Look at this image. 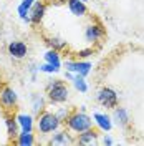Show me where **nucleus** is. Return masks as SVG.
<instances>
[{"label": "nucleus", "mask_w": 144, "mask_h": 146, "mask_svg": "<svg viewBox=\"0 0 144 146\" xmlns=\"http://www.w3.org/2000/svg\"><path fill=\"white\" fill-rule=\"evenodd\" d=\"M65 126L70 133H81L88 128H93V118L86 115V111H71L65 119Z\"/></svg>", "instance_id": "nucleus-1"}, {"label": "nucleus", "mask_w": 144, "mask_h": 146, "mask_svg": "<svg viewBox=\"0 0 144 146\" xmlns=\"http://www.w3.org/2000/svg\"><path fill=\"white\" fill-rule=\"evenodd\" d=\"M61 121H60V118L55 115V113H52V111H42L40 115H38V119H36V131L40 133V135H52V133H55L56 129H60L61 128Z\"/></svg>", "instance_id": "nucleus-2"}, {"label": "nucleus", "mask_w": 144, "mask_h": 146, "mask_svg": "<svg viewBox=\"0 0 144 146\" xmlns=\"http://www.w3.org/2000/svg\"><path fill=\"white\" fill-rule=\"evenodd\" d=\"M70 91L63 80H52L46 85V98L52 105H61L68 100Z\"/></svg>", "instance_id": "nucleus-3"}, {"label": "nucleus", "mask_w": 144, "mask_h": 146, "mask_svg": "<svg viewBox=\"0 0 144 146\" xmlns=\"http://www.w3.org/2000/svg\"><path fill=\"white\" fill-rule=\"evenodd\" d=\"M96 101L103 108L113 110L114 106H118V93L116 90H113L111 86H103L96 95Z\"/></svg>", "instance_id": "nucleus-4"}, {"label": "nucleus", "mask_w": 144, "mask_h": 146, "mask_svg": "<svg viewBox=\"0 0 144 146\" xmlns=\"http://www.w3.org/2000/svg\"><path fill=\"white\" fill-rule=\"evenodd\" d=\"M61 65H63L68 72L75 73V75H81L85 78L90 75L91 68H93L91 62H88V60H65Z\"/></svg>", "instance_id": "nucleus-5"}, {"label": "nucleus", "mask_w": 144, "mask_h": 146, "mask_svg": "<svg viewBox=\"0 0 144 146\" xmlns=\"http://www.w3.org/2000/svg\"><path fill=\"white\" fill-rule=\"evenodd\" d=\"M0 103H2V106L5 110L15 108L17 103H18L17 91L13 90V88H10V86H3V88L0 90Z\"/></svg>", "instance_id": "nucleus-6"}, {"label": "nucleus", "mask_w": 144, "mask_h": 146, "mask_svg": "<svg viewBox=\"0 0 144 146\" xmlns=\"http://www.w3.org/2000/svg\"><path fill=\"white\" fill-rule=\"evenodd\" d=\"M103 36H104V28H103L101 23L93 22L90 25H86V28H85V40L88 43H96Z\"/></svg>", "instance_id": "nucleus-7"}, {"label": "nucleus", "mask_w": 144, "mask_h": 146, "mask_svg": "<svg viewBox=\"0 0 144 146\" xmlns=\"http://www.w3.org/2000/svg\"><path fill=\"white\" fill-rule=\"evenodd\" d=\"M7 52H9V55L12 58H15V60H23L28 55V46H27V43L22 42V40H13V42L9 43Z\"/></svg>", "instance_id": "nucleus-8"}, {"label": "nucleus", "mask_w": 144, "mask_h": 146, "mask_svg": "<svg viewBox=\"0 0 144 146\" xmlns=\"http://www.w3.org/2000/svg\"><path fill=\"white\" fill-rule=\"evenodd\" d=\"M75 139L71 138L68 129H56L53 133V136L48 139V145L52 146H65V145H73Z\"/></svg>", "instance_id": "nucleus-9"}, {"label": "nucleus", "mask_w": 144, "mask_h": 146, "mask_svg": "<svg viewBox=\"0 0 144 146\" xmlns=\"http://www.w3.org/2000/svg\"><path fill=\"white\" fill-rule=\"evenodd\" d=\"M45 13H46V5L43 2H38V0H36L35 3L32 5V9H30V13H28L30 23H32V25H40L42 20H43V17H45Z\"/></svg>", "instance_id": "nucleus-10"}, {"label": "nucleus", "mask_w": 144, "mask_h": 146, "mask_svg": "<svg viewBox=\"0 0 144 146\" xmlns=\"http://www.w3.org/2000/svg\"><path fill=\"white\" fill-rule=\"evenodd\" d=\"M93 123H94L103 133H109V131L113 129V119H111V116L106 115V113H99V111L93 113Z\"/></svg>", "instance_id": "nucleus-11"}, {"label": "nucleus", "mask_w": 144, "mask_h": 146, "mask_svg": "<svg viewBox=\"0 0 144 146\" xmlns=\"http://www.w3.org/2000/svg\"><path fill=\"white\" fill-rule=\"evenodd\" d=\"M111 119H113V123H116L118 126H121V128H126L127 125H129V121H131L127 110L123 108V106H114V108H113Z\"/></svg>", "instance_id": "nucleus-12"}, {"label": "nucleus", "mask_w": 144, "mask_h": 146, "mask_svg": "<svg viewBox=\"0 0 144 146\" xmlns=\"http://www.w3.org/2000/svg\"><path fill=\"white\" fill-rule=\"evenodd\" d=\"M75 143H78V145H96L98 143V131H94L93 128H88V129H85V131H81L78 133V138L75 139Z\"/></svg>", "instance_id": "nucleus-13"}, {"label": "nucleus", "mask_w": 144, "mask_h": 146, "mask_svg": "<svg viewBox=\"0 0 144 146\" xmlns=\"http://www.w3.org/2000/svg\"><path fill=\"white\" fill-rule=\"evenodd\" d=\"M15 118H17L18 126H20V131H33V128H35L33 115H30V113H18Z\"/></svg>", "instance_id": "nucleus-14"}, {"label": "nucleus", "mask_w": 144, "mask_h": 146, "mask_svg": "<svg viewBox=\"0 0 144 146\" xmlns=\"http://www.w3.org/2000/svg\"><path fill=\"white\" fill-rule=\"evenodd\" d=\"M66 3H68V10L71 12L75 17H85L88 13L86 2H81V0H66Z\"/></svg>", "instance_id": "nucleus-15"}, {"label": "nucleus", "mask_w": 144, "mask_h": 146, "mask_svg": "<svg viewBox=\"0 0 144 146\" xmlns=\"http://www.w3.org/2000/svg\"><path fill=\"white\" fill-rule=\"evenodd\" d=\"M36 0H22L20 2V5L17 7V12H18V17L22 22H25V23H30V17H28V13H30V9H32V5L35 3Z\"/></svg>", "instance_id": "nucleus-16"}, {"label": "nucleus", "mask_w": 144, "mask_h": 146, "mask_svg": "<svg viewBox=\"0 0 144 146\" xmlns=\"http://www.w3.org/2000/svg\"><path fill=\"white\" fill-rule=\"evenodd\" d=\"M15 143L18 146H33L36 143L35 136H33V131H20L18 136L15 138Z\"/></svg>", "instance_id": "nucleus-17"}, {"label": "nucleus", "mask_w": 144, "mask_h": 146, "mask_svg": "<svg viewBox=\"0 0 144 146\" xmlns=\"http://www.w3.org/2000/svg\"><path fill=\"white\" fill-rule=\"evenodd\" d=\"M46 106V100L43 95H38V93H33L32 95V111L33 115H40Z\"/></svg>", "instance_id": "nucleus-18"}, {"label": "nucleus", "mask_w": 144, "mask_h": 146, "mask_svg": "<svg viewBox=\"0 0 144 146\" xmlns=\"http://www.w3.org/2000/svg\"><path fill=\"white\" fill-rule=\"evenodd\" d=\"M5 126H7V135H9L10 139H15L20 133V126L17 123V118L13 116H7L5 118Z\"/></svg>", "instance_id": "nucleus-19"}, {"label": "nucleus", "mask_w": 144, "mask_h": 146, "mask_svg": "<svg viewBox=\"0 0 144 146\" xmlns=\"http://www.w3.org/2000/svg\"><path fill=\"white\" fill-rule=\"evenodd\" d=\"M45 43L50 46L52 50H56V52H61V50H65V48L68 46V43L65 42L63 38H60V36H46Z\"/></svg>", "instance_id": "nucleus-20"}, {"label": "nucleus", "mask_w": 144, "mask_h": 146, "mask_svg": "<svg viewBox=\"0 0 144 146\" xmlns=\"http://www.w3.org/2000/svg\"><path fill=\"white\" fill-rule=\"evenodd\" d=\"M43 60H45L46 63L53 65V66H56V68H60L61 66V58H60V52H56V50H48V52H45V55H43Z\"/></svg>", "instance_id": "nucleus-21"}, {"label": "nucleus", "mask_w": 144, "mask_h": 146, "mask_svg": "<svg viewBox=\"0 0 144 146\" xmlns=\"http://www.w3.org/2000/svg\"><path fill=\"white\" fill-rule=\"evenodd\" d=\"M73 86H75V90L80 91V93H86L88 91V83L85 80V76H81V75H75V78H73Z\"/></svg>", "instance_id": "nucleus-22"}, {"label": "nucleus", "mask_w": 144, "mask_h": 146, "mask_svg": "<svg viewBox=\"0 0 144 146\" xmlns=\"http://www.w3.org/2000/svg\"><path fill=\"white\" fill-rule=\"evenodd\" d=\"M38 70L42 73H48V75H53V73H58L60 72V68H56V66H53V65H50V63H42L40 66H38Z\"/></svg>", "instance_id": "nucleus-23"}, {"label": "nucleus", "mask_w": 144, "mask_h": 146, "mask_svg": "<svg viewBox=\"0 0 144 146\" xmlns=\"http://www.w3.org/2000/svg\"><path fill=\"white\" fill-rule=\"evenodd\" d=\"M70 113H71V111H70L68 108H58V111H55V115L60 118L61 123H65V119L68 118V115H70Z\"/></svg>", "instance_id": "nucleus-24"}, {"label": "nucleus", "mask_w": 144, "mask_h": 146, "mask_svg": "<svg viewBox=\"0 0 144 146\" xmlns=\"http://www.w3.org/2000/svg\"><path fill=\"white\" fill-rule=\"evenodd\" d=\"M91 55H93V50H91V48H86V50H80V52H78V58H80V60H85V58H88Z\"/></svg>", "instance_id": "nucleus-25"}, {"label": "nucleus", "mask_w": 144, "mask_h": 146, "mask_svg": "<svg viewBox=\"0 0 144 146\" xmlns=\"http://www.w3.org/2000/svg\"><path fill=\"white\" fill-rule=\"evenodd\" d=\"M28 70H30V73H32V82H35L36 80V72H40L38 66H36L35 63H30V68H28Z\"/></svg>", "instance_id": "nucleus-26"}, {"label": "nucleus", "mask_w": 144, "mask_h": 146, "mask_svg": "<svg viewBox=\"0 0 144 146\" xmlns=\"http://www.w3.org/2000/svg\"><path fill=\"white\" fill-rule=\"evenodd\" d=\"M114 141H113V138L109 136V135H104V138H103V145H113Z\"/></svg>", "instance_id": "nucleus-27"}, {"label": "nucleus", "mask_w": 144, "mask_h": 146, "mask_svg": "<svg viewBox=\"0 0 144 146\" xmlns=\"http://www.w3.org/2000/svg\"><path fill=\"white\" fill-rule=\"evenodd\" d=\"M65 78H66L68 82H73V78H75V73H71V72H68V70H66V72H65Z\"/></svg>", "instance_id": "nucleus-28"}, {"label": "nucleus", "mask_w": 144, "mask_h": 146, "mask_svg": "<svg viewBox=\"0 0 144 146\" xmlns=\"http://www.w3.org/2000/svg\"><path fill=\"white\" fill-rule=\"evenodd\" d=\"M81 2H88V0H81Z\"/></svg>", "instance_id": "nucleus-29"}]
</instances>
